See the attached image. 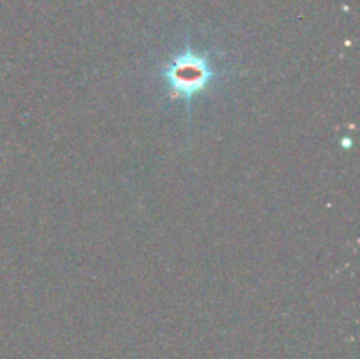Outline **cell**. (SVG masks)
<instances>
[{"label":"cell","mask_w":360,"mask_h":359,"mask_svg":"<svg viewBox=\"0 0 360 359\" xmlns=\"http://www.w3.org/2000/svg\"><path fill=\"white\" fill-rule=\"evenodd\" d=\"M164 77L167 80L171 97L185 99L192 102L195 95L204 92V88L214 77L210 58L200 53L186 49L171 60L164 69Z\"/></svg>","instance_id":"cell-1"}]
</instances>
